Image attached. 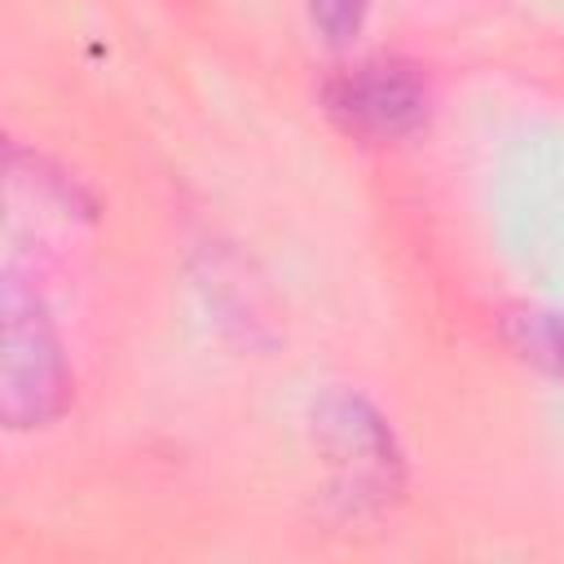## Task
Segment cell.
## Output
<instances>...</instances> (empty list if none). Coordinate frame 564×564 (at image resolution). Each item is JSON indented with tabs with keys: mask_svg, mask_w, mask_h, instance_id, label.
Returning <instances> with one entry per match:
<instances>
[{
	"mask_svg": "<svg viewBox=\"0 0 564 564\" xmlns=\"http://www.w3.org/2000/svg\"><path fill=\"white\" fill-rule=\"evenodd\" d=\"M370 0H308V18L330 48H348L366 26Z\"/></svg>",
	"mask_w": 564,
	"mask_h": 564,
	"instance_id": "obj_5",
	"label": "cell"
},
{
	"mask_svg": "<svg viewBox=\"0 0 564 564\" xmlns=\"http://www.w3.org/2000/svg\"><path fill=\"white\" fill-rule=\"evenodd\" d=\"M432 93L414 62L366 57L326 84V115L357 141H405L427 123Z\"/></svg>",
	"mask_w": 564,
	"mask_h": 564,
	"instance_id": "obj_3",
	"label": "cell"
},
{
	"mask_svg": "<svg viewBox=\"0 0 564 564\" xmlns=\"http://www.w3.org/2000/svg\"><path fill=\"white\" fill-rule=\"evenodd\" d=\"M313 432H317V449L326 454L335 498L348 511H379L401 494L405 480L401 445L388 419L361 392L348 388L326 392L313 405Z\"/></svg>",
	"mask_w": 564,
	"mask_h": 564,
	"instance_id": "obj_2",
	"label": "cell"
},
{
	"mask_svg": "<svg viewBox=\"0 0 564 564\" xmlns=\"http://www.w3.org/2000/svg\"><path fill=\"white\" fill-rule=\"evenodd\" d=\"M511 335L529 361H538L542 370L564 379V313H524V317H516Z\"/></svg>",
	"mask_w": 564,
	"mask_h": 564,
	"instance_id": "obj_4",
	"label": "cell"
},
{
	"mask_svg": "<svg viewBox=\"0 0 564 564\" xmlns=\"http://www.w3.org/2000/svg\"><path fill=\"white\" fill-rule=\"evenodd\" d=\"M0 410L9 427H44L66 410L70 375L44 300L18 278L0 291Z\"/></svg>",
	"mask_w": 564,
	"mask_h": 564,
	"instance_id": "obj_1",
	"label": "cell"
}]
</instances>
